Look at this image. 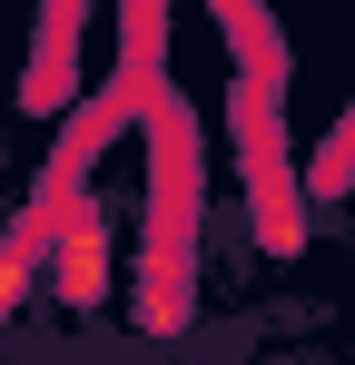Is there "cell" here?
I'll list each match as a JSON object with an SVG mask.
<instances>
[{"mask_svg": "<svg viewBox=\"0 0 355 365\" xmlns=\"http://www.w3.org/2000/svg\"><path fill=\"white\" fill-rule=\"evenodd\" d=\"M227 40H237V148H247V187H257V207H267V247L296 257V197H287V168H277V30L257 20V10H227Z\"/></svg>", "mask_w": 355, "mask_h": 365, "instance_id": "1", "label": "cell"}, {"mask_svg": "<svg viewBox=\"0 0 355 365\" xmlns=\"http://www.w3.org/2000/svg\"><path fill=\"white\" fill-rule=\"evenodd\" d=\"M99 297H109V217L69 207L50 237V306L59 316H99Z\"/></svg>", "mask_w": 355, "mask_h": 365, "instance_id": "2", "label": "cell"}, {"mask_svg": "<svg viewBox=\"0 0 355 365\" xmlns=\"http://www.w3.org/2000/svg\"><path fill=\"white\" fill-rule=\"evenodd\" d=\"M40 277H50V237H40V217L0 227V326H10L30 297H40Z\"/></svg>", "mask_w": 355, "mask_h": 365, "instance_id": "3", "label": "cell"}, {"mask_svg": "<svg viewBox=\"0 0 355 365\" xmlns=\"http://www.w3.org/2000/svg\"><path fill=\"white\" fill-rule=\"evenodd\" d=\"M69 99V10L50 20V40H40V79H30V109H59Z\"/></svg>", "mask_w": 355, "mask_h": 365, "instance_id": "4", "label": "cell"}]
</instances>
